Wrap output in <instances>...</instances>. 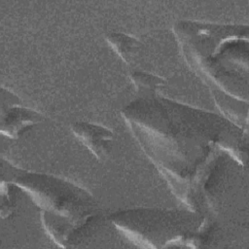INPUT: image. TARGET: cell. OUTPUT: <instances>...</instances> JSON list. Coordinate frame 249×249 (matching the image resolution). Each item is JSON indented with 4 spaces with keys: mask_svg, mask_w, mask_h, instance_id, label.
<instances>
[{
    "mask_svg": "<svg viewBox=\"0 0 249 249\" xmlns=\"http://www.w3.org/2000/svg\"><path fill=\"white\" fill-rule=\"evenodd\" d=\"M121 113L174 196L192 211L209 214L230 160L246 165L247 130L224 116L156 94Z\"/></svg>",
    "mask_w": 249,
    "mask_h": 249,
    "instance_id": "obj_1",
    "label": "cell"
},
{
    "mask_svg": "<svg viewBox=\"0 0 249 249\" xmlns=\"http://www.w3.org/2000/svg\"><path fill=\"white\" fill-rule=\"evenodd\" d=\"M173 33L187 64L207 86L223 116L247 130L248 26L179 20Z\"/></svg>",
    "mask_w": 249,
    "mask_h": 249,
    "instance_id": "obj_2",
    "label": "cell"
},
{
    "mask_svg": "<svg viewBox=\"0 0 249 249\" xmlns=\"http://www.w3.org/2000/svg\"><path fill=\"white\" fill-rule=\"evenodd\" d=\"M12 183L37 205L46 232L60 247L79 246L98 219L94 196L67 179L25 171L17 174Z\"/></svg>",
    "mask_w": 249,
    "mask_h": 249,
    "instance_id": "obj_3",
    "label": "cell"
},
{
    "mask_svg": "<svg viewBox=\"0 0 249 249\" xmlns=\"http://www.w3.org/2000/svg\"><path fill=\"white\" fill-rule=\"evenodd\" d=\"M110 222L139 247L205 246L213 237L214 224L207 214L186 209L137 207L119 210Z\"/></svg>",
    "mask_w": 249,
    "mask_h": 249,
    "instance_id": "obj_4",
    "label": "cell"
},
{
    "mask_svg": "<svg viewBox=\"0 0 249 249\" xmlns=\"http://www.w3.org/2000/svg\"><path fill=\"white\" fill-rule=\"evenodd\" d=\"M71 129L98 160H104L109 156L114 137L110 128L97 124L77 122L72 124Z\"/></svg>",
    "mask_w": 249,
    "mask_h": 249,
    "instance_id": "obj_5",
    "label": "cell"
},
{
    "mask_svg": "<svg viewBox=\"0 0 249 249\" xmlns=\"http://www.w3.org/2000/svg\"><path fill=\"white\" fill-rule=\"evenodd\" d=\"M40 113L13 103L7 109L2 107L1 131L10 138H18L20 133L41 121Z\"/></svg>",
    "mask_w": 249,
    "mask_h": 249,
    "instance_id": "obj_6",
    "label": "cell"
},
{
    "mask_svg": "<svg viewBox=\"0 0 249 249\" xmlns=\"http://www.w3.org/2000/svg\"><path fill=\"white\" fill-rule=\"evenodd\" d=\"M106 41L126 64L132 63L138 54L141 45L139 40L134 36L122 32H111L107 34Z\"/></svg>",
    "mask_w": 249,
    "mask_h": 249,
    "instance_id": "obj_7",
    "label": "cell"
},
{
    "mask_svg": "<svg viewBox=\"0 0 249 249\" xmlns=\"http://www.w3.org/2000/svg\"><path fill=\"white\" fill-rule=\"evenodd\" d=\"M129 78L135 89L144 92L145 95H154L165 85V81L161 77L141 71L132 72Z\"/></svg>",
    "mask_w": 249,
    "mask_h": 249,
    "instance_id": "obj_8",
    "label": "cell"
}]
</instances>
